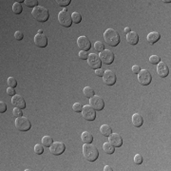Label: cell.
<instances>
[{"label":"cell","mask_w":171,"mask_h":171,"mask_svg":"<svg viewBox=\"0 0 171 171\" xmlns=\"http://www.w3.org/2000/svg\"><path fill=\"white\" fill-rule=\"evenodd\" d=\"M104 39L105 42L111 47H116L121 41L120 34L114 29H105V32H104Z\"/></svg>","instance_id":"cell-1"},{"label":"cell","mask_w":171,"mask_h":171,"mask_svg":"<svg viewBox=\"0 0 171 171\" xmlns=\"http://www.w3.org/2000/svg\"><path fill=\"white\" fill-rule=\"evenodd\" d=\"M83 154L86 160L88 161V162H94L99 157V151L97 147L91 144H84Z\"/></svg>","instance_id":"cell-2"},{"label":"cell","mask_w":171,"mask_h":171,"mask_svg":"<svg viewBox=\"0 0 171 171\" xmlns=\"http://www.w3.org/2000/svg\"><path fill=\"white\" fill-rule=\"evenodd\" d=\"M32 17L36 20L38 22H47L49 18V10H47L46 8H44L42 6H37L35 7L32 12Z\"/></svg>","instance_id":"cell-3"},{"label":"cell","mask_w":171,"mask_h":171,"mask_svg":"<svg viewBox=\"0 0 171 171\" xmlns=\"http://www.w3.org/2000/svg\"><path fill=\"white\" fill-rule=\"evenodd\" d=\"M15 127L19 131H29L32 128V123L27 117H18L15 120Z\"/></svg>","instance_id":"cell-4"},{"label":"cell","mask_w":171,"mask_h":171,"mask_svg":"<svg viewBox=\"0 0 171 171\" xmlns=\"http://www.w3.org/2000/svg\"><path fill=\"white\" fill-rule=\"evenodd\" d=\"M58 21L59 24L62 25L65 28H69L72 25L71 15L67 12V10H63L58 14Z\"/></svg>","instance_id":"cell-5"},{"label":"cell","mask_w":171,"mask_h":171,"mask_svg":"<svg viewBox=\"0 0 171 171\" xmlns=\"http://www.w3.org/2000/svg\"><path fill=\"white\" fill-rule=\"evenodd\" d=\"M138 81L142 86H147L151 83L152 76L147 69H141L138 73Z\"/></svg>","instance_id":"cell-6"},{"label":"cell","mask_w":171,"mask_h":171,"mask_svg":"<svg viewBox=\"0 0 171 171\" xmlns=\"http://www.w3.org/2000/svg\"><path fill=\"white\" fill-rule=\"evenodd\" d=\"M88 64L91 69H101L103 63L101 61V59H100L99 55L95 54V53H90V54H88Z\"/></svg>","instance_id":"cell-7"},{"label":"cell","mask_w":171,"mask_h":171,"mask_svg":"<svg viewBox=\"0 0 171 171\" xmlns=\"http://www.w3.org/2000/svg\"><path fill=\"white\" fill-rule=\"evenodd\" d=\"M89 105L95 110H102L105 107V101L101 96L94 95L89 99Z\"/></svg>","instance_id":"cell-8"},{"label":"cell","mask_w":171,"mask_h":171,"mask_svg":"<svg viewBox=\"0 0 171 171\" xmlns=\"http://www.w3.org/2000/svg\"><path fill=\"white\" fill-rule=\"evenodd\" d=\"M99 57L102 63L105 65H111L114 61V53L109 49H105L102 52H100Z\"/></svg>","instance_id":"cell-9"},{"label":"cell","mask_w":171,"mask_h":171,"mask_svg":"<svg viewBox=\"0 0 171 171\" xmlns=\"http://www.w3.org/2000/svg\"><path fill=\"white\" fill-rule=\"evenodd\" d=\"M116 74H115L112 70L110 69H107L105 70V73L103 75V81L107 86H113L115 83H116Z\"/></svg>","instance_id":"cell-10"},{"label":"cell","mask_w":171,"mask_h":171,"mask_svg":"<svg viewBox=\"0 0 171 171\" xmlns=\"http://www.w3.org/2000/svg\"><path fill=\"white\" fill-rule=\"evenodd\" d=\"M82 116L87 121H94L96 118V112L90 105H85L82 110Z\"/></svg>","instance_id":"cell-11"},{"label":"cell","mask_w":171,"mask_h":171,"mask_svg":"<svg viewBox=\"0 0 171 171\" xmlns=\"http://www.w3.org/2000/svg\"><path fill=\"white\" fill-rule=\"evenodd\" d=\"M65 149H66V147H65V144L62 142H54L52 143L51 147H49V151L55 156L63 154Z\"/></svg>","instance_id":"cell-12"},{"label":"cell","mask_w":171,"mask_h":171,"mask_svg":"<svg viewBox=\"0 0 171 171\" xmlns=\"http://www.w3.org/2000/svg\"><path fill=\"white\" fill-rule=\"evenodd\" d=\"M77 45H78V48L81 49V51H85V52H88L91 49V43H90L89 39L87 36H82L78 37L77 39Z\"/></svg>","instance_id":"cell-13"},{"label":"cell","mask_w":171,"mask_h":171,"mask_svg":"<svg viewBox=\"0 0 171 171\" xmlns=\"http://www.w3.org/2000/svg\"><path fill=\"white\" fill-rule=\"evenodd\" d=\"M12 104L14 105V108H26V102H25V99L21 95L15 94L14 96L12 98Z\"/></svg>","instance_id":"cell-14"},{"label":"cell","mask_w":171,"mask_h":171,"mask_svg":"<svg viewBox=\"0 0 171 171\" xmlns=\"http://www.w3.org/2000/svg\"><path fill=\"white\" fill-rule=\"evenodd\" d=\"M34 44L38 48H46L48 46V38L46 35L37 33L34 36Z\"/></svg>","instance_id":"cell-15"},{"label":"cell","mask_w":171,"mask_h":171,"mask_svg":"<svg viewBox=\"0 0 171 171\" xmlns=\"http://www.w3.org/2000/svg\"><path fill=\"white\" fill-rule=\"evenodd\" d=\"M157 73L162 78L167 77L169 74V68L167 67V65L164 62H160L157 65Z\"/></svg>","instance_id":"cell-16"},{"label":"cell","mask_w":171,"mask_h":171,"mask_svg":"<svg viewBox=\"0 0 171 171\" xmlns=\"http://www.w3.org/2000/svg\"><path fill=\"white\" fill-rule=\"evenodd\" d=\"M109 143L115 147H120L123 145L122 136L118 133H111L109 135Z\"/></svg>","instance_id":"cell-17"},{"label":"cell","mask_w":171,"mask_h":171,"mask_svg":"<svg viewBox=\"0 0 171 171\" xmlns=\"http://www.w3.org/2000/svg\"><path fill=\"white\" fill-rule=\"evenodd\" d=\"M127 41L128 44L132 45V46H135L137 45L139 42V35L137 32H130L128 33H127Z\"/></svg>","instance_id":"cell-18"},{"label":"cell","mask_w":171,"mask_h":171,"mask_svg":"<svg viewBox=\"0 0 171 171\" xmlns=\"http://www.w3.org/2000/svg\"><path fill=\"white\" fill-rule=\"evenodd\" d=\"M131 121H132L133 125H134V127H136V128L142 127L143 124H144V119H143V117L141 116L139 113L133 114V116L131 118Z\"/></svg>","instance_id":"cell-19"},{"label":"cell","mask_w":171,"mask_h":171,"mask_svg":"<svg viewBox=\"0 0 171 171\" xmlns=\"http://www.w3.org/2000/svg\"><path fill=\"white\" fill-rule=\"evenodd\" d=\"M161 38V35L159 32H150L147 34V42L149 44H154L156 43L157 41H159Z\"/></svg>","instance_id":"cell-20"},{"label":"cell","mask_w":171,"mask_h":171,"mask_svg":"<svg viewBox=\"0 0 171 171\" xmlns=\"http://www.w3.org/2000/svg\"><path fill=\"white\" fill-rule=\"evenodd\" d=\"M81 139L83 141L84 144H91L93 141V136L92 134L88 131H85L81 135Z\"/></svg>","instance_id":"cell-21"},{"label":"cell","mask_w":171,"mask_h":171,"mask_svg":"<svg viewBox=\"0 0 171 171\" xmlns=\"http://www.w3.org/2000/svg\"><path fill=\"white\" fill-rule=\"evenodd\" d=\"M100 131H101V134L103 136L109 137V135L112 133V129L108 125H103L102 127L100 128Z\"/></svg>","instance_id":"cell-22"},{"label":"cell","mask_w":171,"mask_h":171,"mask_svg":"<svg viewBox=\"0 0 171 171\" xmlns=\"http://www.w3.org/2000/svg\"><path fill=\"white\" fill-rule=\"evenodd\" d=\"M103 149H104V151L105 153H107V154H113L114 151H115V147H113V145L110 144L109 142L108 143H105L103 144Z\"/></svg>","instance_id":"cell-23"},{"label":"cell","mask_w":171,"mask_h":171,"mask_svg":"<svg viewBox=\"0 0 171 171\" xmlns=\"http://www.w3.org/2000/svg\"><path fill=\"white\" fill-rule=\"evenodd\" d=\"M83 92H84V95L87 98H91L95 95V92H94V89L90 87H86L84 89H83Z\"/></svg>","instance_id":"cell-24"},{"label":"cell","mask_w":171,"mask_h":171,"mask_svg":"<svg viewBox=\"0 0 171 171\" xmlns=\"http://www.w3.org/2000/svg\"><path fill=\"white\" fill-rule=\"evenodd\" d=\"M52 143H53V140L51 136H44L42 138V144L44 147H49L52 144Z\"/></svg>","instance_id":"cell-25"},{"label":"cell","mask_w":171,"mask_h":171,"mask_svg":"<svg viewBox=\"0 0 171 171\" xmlns=\"http://www.w3.org/2000/svg\"><path fill=\"white\" fill-rule=\"evenodd\" d=\"M71 20L75 24H79L82 21V15L77 12H74L71 13Z\"/></svg>","instance_id":"cell-26"},{"label":"cell","mask_w":171,"mask_h":171,"mask_svg":"<svg viewBox=\"0 0 171 171\" xmlns=\"http://www.w3.org/2000/svg\"><path fill=\"white\" fill-rule=\"evenodd\" d=\"M23 11V9H22V6H21V4H20L19 2H15V3H13V12L15 13V14H20L22 13Z\"/></svg>","instance_id":"cell-27"},{"label":"cell","mask_w":171,"mask_h":171,"mask_svg":"<svg viewBox=\"0 0 171 171\" xmlns=\"http://www.w3.org/2000/svg\"><path fill=\"white\" fill-rule=\"evenodd\" d=\"M94 49H96V52H102L103 51H105V45L101 41H97V42H95V44H94Z\"/></svg>","instance_id":"cell-28"},{"label":"cell","mask_w":171,"mask_h":171,"mask_svg":"<svg viewBox=\"0 0 171 171\" xmlns=\"http://www.w3.org/2000/svg\"><path fill=\"white\" fill-rule=\"evenodd\" d=\"M25 5H26L27 7H29V8H35L38 6V1L37 0H25L24 1Z\"/></svg>","instance_id":"cell-29"},{"label":"cell","mask_w":171,"mask_h":171,"mask_svg":"<svg viewBox=\"0 0 171 171\" xmlns=\"http://www.w3.org/2000/svg\"><path fill=\"white\" fill-rule=\"evenodd\" d=\"M34 153L37 154V155H41L43 154L44 152V145L43 144H37L34 145Z\"/></svg>","instance_id":"cell-30"},{"label":"cell","mask_w":171,"mask_h":171,"mask_svg":"<svg viewBox=\"0 0 171 171\" xmlns=\"http://www.w3.org/2000/svg\"><path fill=\"white\" fill-rule=\"evenodd\" d=\"M8 86L10 88H16L17 87V80L14 78V77H9L8 78Z\"/></svg>","instance_id":"cell-31"},{"label":"cell","mask_w":171,"mask_h":171,"mask_svg":"<svg viewBox=\"0 0 171 171\" xmlns=\"http://www.w3.org/2000/svg\"><path fill=\"white\" fill-rule=\"evenodd\" d=\"M149 62L153 65H158L161 62V58L158 55H151V56L149 57Z\"/></svg>","instance_id":"cell-32"},{"label":"cell","mask_w":171,"mask_h":171,"mask_svg":"<svg viewBox=\"0 0 171 171\" xmlns=\"http://www.w3.org/2000/svg\"><path fill=\"white\" fill-rule=\"evenodd\" d=\"M72 109L74 110L75 112H82L83 110V105L81 103H75L72 105Z\"/></svg>","instance_id":"cell-33"},{"label":"cell","mask_w":171,"mask_h":171,"mask_svg":"<svg viewBox=\"0 0 171 171\" xmlns=\"http://www.w3.org/2000/svg\"><path fill=\"white\" fill-rule=\"evenodd\" d=\"M13 116H15L16 118H18V117H22V116H23L22 109H21V108H13Z\"/></svg>","instance_id":"cell-34"},{"label":"cell","mask_w":171,"mask_h":171,"mask_svg":"<svg viewBox=\"0 0 171 171\" xmlns=\"http://www.w3.org/2000/svg\"><path fill=\"white\" fill-rule=\"evenodd\" d=\"M56 2H57V4L59 5V6L66 7V6H69V5L70 4L71 0H56Z\"/></svg>","instance_id":"cell-35"},{"label":"cell","mask_w":171,"mask_h":171,"mask_svg":"<svg viewBox=\"0 0 171 171\" xmlns=\"http://www.w3.org/2000/svg\"><path fill=\"white\" fill-rule=\"evenodd\" d=\"M78 56L80 59H82V60H88V52H85V51H81V52H79L78 53Z\"/></svg>","instance_id":"cell-36"},{"label":"cell","mask_w":171,"mask_h":171,"mask_svg":"<svg viewBox=\"0 0 171 171\" xmlns=\"http://www.w3.org/2000/svg\"><path fill=\"white\" fill-rule=\"evenodd\" d=\"M134 163L136 164H141L143 163V157H142V155H140V154H136L134 156Z\"/></svg>","instance_id":"cell-37"},{"label":"cell","mask_w":171,"mask_h":171,"mask_svg":"<svg viewBox=\"0 0 171 171\" xmlns=\"http://www.w3.org/2000/svg\"><path fill=\"white\" fill-rule=\"evenodd\" d=\"M14 38H15L17 41H21V40L24 38V34L23 32H21L20 31H17L14 32Z\"/></svg>","instance_id":"cell-38"},{"label":"cell","mask_w":171,"mask_h":171,"mask_svg":"<svg viewBox=\"0 0 171 171\" xmlns=\"http://www.w3.org/2000/svg\"><path fill=\"white\" fill-rule=\"evenodd\" d=\"M7 110V105L5 102H0V113H4L6 112Z\"/></svg>","instance_id":"cell-39"},{"label":"cell","mask_w":171,"mask_h":171,"mask_svg":"<svg viewBox=\"0 0 171 171\" xmlns=\"http://www.w3.org/2000/svg\"><path fill=\"white\" fill-rule=\"evenodd\" d=\"M7 93L10 95V96H14V95H15V89H14L13 88H7Z\"/></svg>","instance_id":"cell-40"},{"label":"cell","mask_w":171,"mask_h":171,"mask_svg":"<svg viewBox=\"0 0 171 171\" xmlns=\"http://www.w3.org/2000/svg\"><path fill=\"white\" fill-rule=\"evenodd\" d=\"M104 73H105V70L102 69V68L98 69H95V74H96L97 76H99V77H103Z\"/></svg>","instance_id":"cell-41"},{"label":"cell","mask_w":171,"mask_h":171,"mask_svg":"<svg viewBox=\"0 0 171 171\" xmlns=\"http://www.w3.org/2000/svg\"><path fill=\"white\" fill-rule=\"evenodd\" d=\"M131 70H132L133 73L138 74V73L140 72V70H141V68L138 66V65H134V66L132 67V69H131Z\"/></svg>","instance_id":"cell-42"},{"label":"cell","mask_w":171,"mask_h":171,"mask_svg":"<svg viewBox=\"0 0 171 171\" xmlns=\"http://www.w3.org/2000/svg\"><path fill=\"white\" fill-rule=\"evenodd\" d=\"M104 170L105 171H112V167H109V165H105V167H104Z\"/></svg>","instance_id":"cell-43"},{"label":"cell","mask_w":171,"mask_h":171,"mask_svg":"<svg viewBox=\"0 0 171 171\" xmlns=\"http://www.w3.org/2000/svg\"><path fill=\"white\" fill-rule=\"evenodd\" d=\"M131 32V29H130V28H128V27L125 28V33H128V32Z\"/></svg>","instance_id":"cell-44"},{"label":"cell","mask_w":171,"mask_h":171,"mask_svg":"<svg viewBox=\"0 0 171 171\" xmlns=\"http://www.w3.org/2000/svg\"><path fill=\"white\" fill-rule=\"evenodd\" d=\"M38 33H40V34H43V31H42V29H39V31H38Z\"/></svg>","instance_id":"cell-45"},{"label":"cell","mask_w":171,"mask_h":171,"mask_svg":"<svg viewBox=\"0 0 171 171\" xmlns=\"http://www.w3.org/2000/svg\"><path fill=\"white\" fill-rule=\"evenodd\" d=\"M164 3H170L171 1H170V0H167V1H164Z\"/></svg>","instance_id":"cell-46"}]
</instances>
